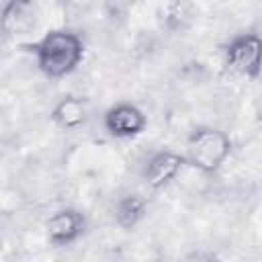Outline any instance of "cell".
<instances>
[{
	"label": "cell",
	"instance_id": "4",
	"mask_svg": "<svg viewBox=\"0 0 262 262\" xmlns=\"http://www.w3.org/2000/svg\"><path fill=\"white\" fill-rule=\"evenodd\" d=\"M41 18L39 0H6L0 6V35L16 39L31 35Z\"/></svg>",
	"mask_w": 262,
	"mask_h": 262
},
{
	"label": "cell",
	"instance_id": "8",
	"mask_svg": "<svg viewBox=\"0 0 262 262\" xmlns=\"http://www.w3.org/2000/svg\"><path fill=\"white\" fill-rule=\"evenodd\" d=\"M49 119L55 127H59L63 131H76V129L84 127V123L88 121V104L82 96H74V94L61 96L53 104Z\"/></svg>",
	"mask_w": 262,
	"mask_h": 262
},
{
	"label": "cell",
	"instance_id": "7",
	"mask_svg": "<svg viewBox=\"0 0 262 262\" xmlns=\"http://www.w3.org/2000/svg\"><path fill=\"white\" fill-rule=\"evenodd\" d=\"M86 217L76 207H61L53 211L45 221V235L53 248H66L76 244L86 231Z\"/></svg>",
	"mask_w": 262,
	"mask_h": 262
},
{
	"label": "cell",
	"instance_id": "1",
	"mask_svg": "<svg viewBox=\"0 0 262 262\" xmlns=\"http://www.w3.org/2000/svg\"><path fill=\"white\" fill-rule=\"evenodd\" d=\"M23 49L33 53L35 66L45 78L59 80L78 70L84 59L86 43L72 29H49L37 41L25 43Z\"/></svg>",
	"mask_w": 262,
	"mask_h": 262
},
{
	"label": "cell",
	"instance_id": "2",
	"mask_svg": "<svg viewBox=\"0 0 262 262\" xmlns=\"http://www.w3.org/2000/svg\"><path fill=\"white\" fill-rule=\"evenodd\" d=\"M231 154V139L225 131L201 125L194 127L186 137V164L203 174H215L227 162Z\"/></svg>",
	"mask_w": 262,
	"mask_h": 262
},
{
	"label": "cell",
	"instance_id": "9",
	"mask_svg": "<svg viewBox=\"0 0 262 262\" xmlns=\"http://www.w3.org/2000/svg\"><path fill=\"white\" fill-rule=\"evenodd\" d=\"M145 215H147V199L139 192H125L115 201L113 219L125 231L135 229L145 219Z\"/></svg>",
	"mask_w": 262,
	"mask_h": 262
},
{
	"label": "cell",
	"instance_id": "3",
	"mask_svg": "<svg viewBox=\"0 0 262 262\" xmlns=\"http://www.w3.org/2000/svg\"><path fill=\"white\" fill-rule=\"evenodd\" d=\"M260 37L256 33H237L223 45L225 66L248 80H258L260 74Z\"/></svg>",
	"mask_w": 262,
	"mask_h": 262
},
{
	"label": "cell",
	"instance_id": "6",
	"mask_svg": "<svg viewBox=\"0 0 262 262\" xmlns=\"http://www.w3.org/2000/svg\"><path fill=\"white\" fill-rule=\"evenodd\" d=\"M184 166H186L184 154H180L176 149L162 147L147 156V160L141 168V178L151 190H162L172 180L178 178V174L182 172Z\"/></svg>",
	"mask_w": 262,
	"mask_h": 262
},
{
	"label": "cell",
	"instance_id": "5",
	"mask_svg": "<svg viewBox=\"0 0 262 262\" xmlns=\"http://www.w3.org/2000/svg\"><path fill=\"white\" fill-rule=\"evenodd\" d=\"M104 131L115 139H133L141 135L147 127V115L129 100L111 104L102 115Z\"/></svg>",
	"mask_w": 262,
	"mask_h": 262
}]
</instances>
